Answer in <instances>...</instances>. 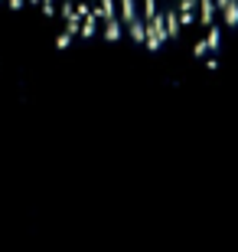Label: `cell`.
<instances>
[{
  "label": "cell",
  "instance_id": "obj_1",
  "mask_svg": "<svg viewBox=\"0 0 238 252\" xmlns=\"http://www.w3.org/2000/svg\"><path fill=\"white\" fill-rule=\"evenodd\" d=\"M62 39L150 53L215 49L238 30V0H3Z\"/></svg>",
  "mask_w": 238,
  "mask_h": 252
}]
</instances>
